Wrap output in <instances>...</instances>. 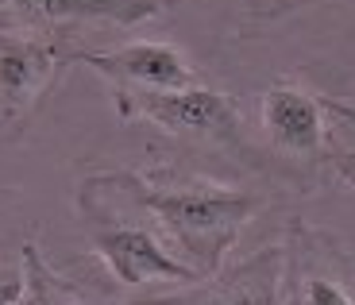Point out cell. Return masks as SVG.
Instances as JSON below:
<instances>
[{
	"label": "cell",
	"mask_w": 355,
	"mask_h": 305,
	"mask_svg": "<svg viewBox=\"0 0 355 305\" xmlns=\"http://www.w3.org/2000/svg\"><path fill=\"white\" fill-rule=\"evenodd\" d=\"M101 189L128 198L135 209L155 220L162 240L174 243L178 259L209 279L224 267V255L236 247L240 232L251 225V216L263 209L259 193L248 189H232L209 178H193L174 166L135 174V171H112L97 174Z\"/></svg>",
	"instance_id": "6da1fadb"
},
{
	"label": "cell",
	"mask_w": 355,
	"mask_h": 305,
	"mask_svg": "<svg viewBox=\"0 0 355 305\" xmlns=\"http://www.w3.org/2000/svg\"><path fill=\"white\" fill-rule=\"evenodd\" d=\"M112 101L120 120H147L170 135H189V139H209L240 159H251V143L243 135L240 108L228 93L209 89V85H189V89H124L112 85Z\"/></svg>",
	"instance_id": "7a4b0ae2"
},
{
	"label": "cell",
	"mask_w": 355,
	"mask_h": 305,
	"mask_svg": "<svg viewBox=\"0 0 355 305\" xmlns=\"http://www.w3.org/2000/svg\"><path fill=\"white\" fill-rule=\"evenodd\" d=\"M78 209L85 216L93 252L108 263V270L124 286H147V282H186V286H193V282H201V274L186 259H178V252L155 228L139 225V220H124L89 186H81Z\"/></svg>",
	"instance_id": "3957f363"
},
{
	"label": "cell",
	"mask_w": 355,
	"mask_h": 305,
	"mask_svg": "<svg viewBox=\"0 0 355 305\" xmlns=\"http://www.w3.org/2000/svg\"><path fill=\"white\" fill-rule=\"evenodd\" d=\"M70 51L73 46H66L62 35L0 27V147L27 128L39 101L66 70Z\"/></svg>",
	"instance_id": "277c9868"
},
{
	"label": "cell",
	"mask_w": 355,
	"mask_h": 305,
	"mask_svg": "<svg viewBox=\"0 0 355 305\" xmlns=\"http://www.w3.org/2000/svg\"><path fill=\"white\" fill-rule=\"evenodd\" d=\"M259 124L278 155L302 162H320L332 155V124L324 97L293 85V81H275L259 101Z\"/></svg>",
	"instance_id": "5b68a950"
},
{
	"label": "cell",
	"mask_w": 355,
	"mask_h": 305,
	"mask_svg": "<svg viewBox=\"0 0 355 305\" xmlns=\"http://www.w3.org/2000/svg\"><path fill=\"white\" fill-rule=\"evenodd\" d=\"M286 247H266L232 270L193 282L186 294L147 297L143 305H286Z\"/></svg>",
	"instance_id": "8992f818"
},
{
	"label": "cell",
	"mask_w": 355,
	"mask_h": 305,
	"mask_svg": "<svg viewBox=\"0 0 355 305\" xmlns=\"http://www.w3.org/2000/svg\"><path fill=\"white\" fill-rule=\"evenodd\" d=\"M70 62H85L124 89H189L201 81L178 46L155 39H135L112 51H70Z\"/></svg>",
	"instance_id": "52a82bcc"
},
{
	"label": "cell",
	"mask_w": 355,
	"mask_h": 305,
	"mask_svg": "<svg viewBox=\"0 0 355 305\" xmlns=\"http://www.w3.org/2000/svg\"><path fill=\"white\" fill-rule=\"evenodd\" d=\"M159 0H0V27L58 35L66 24H143L159 16Z\"/></svg>",
	"instance_id": "ba28073f"
},
{
	"label": "cell",
	"mask_w": 355,
	"mask_h": 305,
	"mask_svg": "<svg viewBox=\"0 0 355 305\" xmlns=\"http://www.w3.org/2000/svg\"><path fill=\"white\" fill-rule=\"evenodd\" d=\"M19 274H24V294L12 305H78L73 286L54 274L51 263L39 255V247L31 240L24 243V267H19Z\"/></svg>",
	"instance_id": "9c48e42d"
},
{
	"label": "cell",
	"mask_w": 355,
	"mask_h": 305,
	"mask_svg": "<svg viewBox=\"0 0 355 305\" xmlns=\"http://www.w3.org/2000/svg\"><path fill=\"white\" fill-rule=\"evenodd\" d=\"M302 305H355V294L336 282L332 274H320V270H309L302 274V294H297Z\"/></svg>",
	"instance_id": "30bf717a"
},
{
	"label": "cell",
	"mask_w": 355,
	"mask_h": 305,
	"mask_svg": "<svg viewBox=\"0 0 355 305\" xmlns=\"http://www.w3.org/2000/svg\"><path fill=\"white\" fill-rule=\"evenodd\" d=\"M324 108H329V116H336L340 124L347 128V132H355V105H347V101H332V97H324ZM344 174L355 182V159H352V162H344Z\"/></svg>",
	"instance_id": "8fae6325"
},
{
	"label": "cell",
	"mask_w": 355,
	"mask_h": 305,
	"mask_svg": "<svg viewBox=\"0 0 355 305\" xmlns=\"http://www.w3.org/2000/svg\"><path fill=\"white\" fill-rule=\"evenodd\" d=\"M19 294H24V274L19 270H4L0 274V305H12Z\"/></svg>",
	"instance_id": "7c38bea8"
},
{
	"label": "cell",
	"mask_w": 355,
	"mask_h": 305,
	"mask_svg": "<svg viewBox=\"0 0 355 305\" xmlns=\"http://www.w3.org/2000/svg\"><path fill=\"white\" fill-rule=\"evenodd\" d=\"M286 305H302V302H297V297H293V294H290V297H286Z\"/></svg>",
	"instance_id": "4fadbf2b"
},
{
	"label": "cell",
	"mask_w": 355,
	"mask_h": 305,
	"mask_svg": "<svg viewBox=\"0 0 355 305\" xmlns=\"http://www.w3.org/2000/svg\"><path fill=\"white\" fill-rule=\"evenodd\" d=\"M159 4H178V0H159Z\"/></svg>",
	"instance_id": "5bb4252c"
},
{
	"label": "cell",
	"mask_w": 355,
	"mask_h": 305,
	"mask_svg": "<svg viewBox=\"0 0 355 305\" xmlns=\"http://www.w3.org/2000/svg\"><path fill=\"white\" fill-rule=\"evenodd\" d=\"M132 305H143V302H132Z\"/></svg>",
	"instance_id": "9a60e30c"
}]
</instances>
